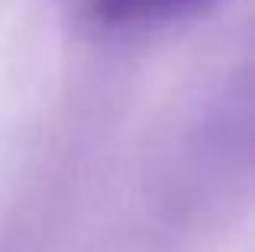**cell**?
Returning <instances> with one entry per match:
<instances>
[{"mask_svg":"<svg viewBox=\"0 0 255 252\" xmlns=\"http://www.w3.org/2000/svg\"><path fill=\"white\" fill-rule=\"evenodd\" d=\"M200 0H91L94 13L107 23H123V19L155 16V13H174L181 6H194Z\"/></svg>","mask_w":255,"mask_h":252,"instance_id":"obj_1","label":"cell"}]
</instances>
